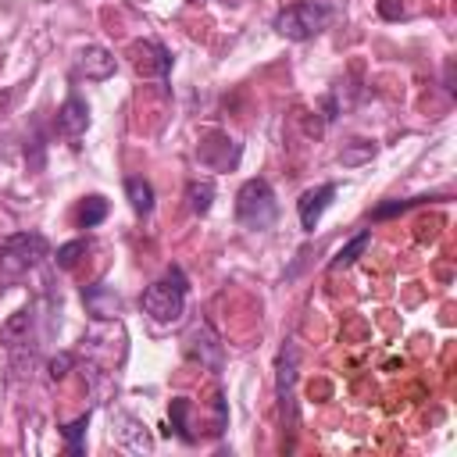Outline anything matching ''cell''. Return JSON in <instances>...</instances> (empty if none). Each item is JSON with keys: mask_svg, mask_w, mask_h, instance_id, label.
<instances>
[{"mask_svg": "<svg viewBox=\"0 0 457 457\" xmlns=\"http://www.w3.org/2000/svg\"><path fill=\"white\" fill-rule=\"evenodd\" d=\"M186 293H189V282H186L182 268L171 264L157 282H150V286L143 289L139 307H143V314L154 318L157 325H171V321H179L182 311H186Z\"/></svg>", "mask_w": 457, "mask_h": 457, "instance_id": "6da1fadb", "label": "cell"}, {"mask_svg": "<svg viewBox=\"0 0 457 457\" xmlns=\"http://www.w3.org/2000/svg\"><path fill=\"white\" fill-rule=\"evenodd\" d=\"M278 218V204H275V193L264 179H246L236 193V221L250 232H264L271 228Z\"/></svg>", "mask_w": 457, "mask_h": 457, "instance_id": "7a4b0ae2", "label": "cell"}, {"mask_svg": "<svg viewBox=\"0 0 457 457\" xmlns=\"http://www.w3.org/2000/svg\"><path fill=\"white\" fill-rule=\"evenodd\" d=\"M332 11L318 0H300V4H289L275 14V32L293 39V43H303V39H314L325 25H328Z\"/></svg>", "mask_w": 457, "mask_h": 457, "instance_id": "3957f363", "label": "cell"}, {"mask_svg": "<svg viewBox=\"0 0 457 457\" xmlns=\"http://www.w3.org/2000/svg\"><path fill=\"white\" fill-rule=\"evenodd\" d=\"M82 353L100 368L121 364L125 361V328L118 325V318H96V325L82 336Z\"/></svg>", "mask_w": 457, "mask_h": 457, "instance_id": "277c9868", "label": "cell"}, {"mask_svg": "<svg viewBox=\"0 0 457 457\" xmlns=\"http://www.w3.org/2000/svg\"><path fill=\"white\" fill-rule=\"evenodd\" d=\"M50 253L46 239L39 232H14L0 243V271L4 275H25Z\"/></svg>", "mask_w": 457, "mask_h": 457, "instance_id": "5b68a950", "label": "cell"}, {"mask_svg": "<svg viewBox=\"0 0 457 457\" xmlns=\"http://www.w3.org/2000/svg\"><path fill=\"white\" fill-rule=\"evenodd\" d=\"M293 386H296V346L286 343L278 350V364H275V396H278V414H282V428H296V403H293Z\"/></svg>", "mask_w": 457, "mask_h": 457, "instance_id": "8992f818", "label": "cell"}, {"mask_svg": "<svg viewBox=\"0 0 457 457\" xmlns=\"http://www.w3.org/2000/svg\"><path fill=\"white\" fill-rule=\"evenodd\" d=\"M239 154H243V146H239L228 132H221V129H207V132L200 136V146H196V161H200L204 168H211V171H228V168H236V164H239Z\"/></svg>", "mask_w": 457, "mask_h": 457, "instance_id": "52a82bcc", "label": "cell"}, {"mask_svg": "<svg viewBox=\"0 0 457 457\" xmlns=\"http://www.w3.org/2000/svg\"><path fill=\"white\" fill-rule=\"evenodd\" d=\"M186 357L196 361L200 368H211V371H221V361H225V350H221V339L211 325H193L189 336H186Z\"/></svg>", "mask_w": 457, "mask_h": 457, "instance_id": "ba28073f", "label": "cell"}, {"mask_svg": "<svg viewBox=\"0 0 457 457\" xmlns=\"http://www.w3.org/2000/svg\"><path fill=\"white\" fill-rule=\"evenodd\" d=\"M129 57H132V68L136 75L143 79H164L171 71V54L157 43V39H139L129 46Z\"/></svg>", "mask_w": 457, "mask_h": 457, "instance_id": "9c48e42d", "label": "cell"}, {"mask_svg": "<svg viewBox=\"0 0 457 457\" xmlns=\"http://www.w3.org/2000/svg\"><path fill=\"white\" fill-rule=\"evenodd\" d=\"M332 196H336V182H321V186H314V189H307V193L300 196L296 214H300V228H303V232H314V228H318V221H321L325 207L332 204Z\"/></svg>", "mask_w": 457, "mask_h": 457, "instance_id": "30bf717a", "label": "cell"}, {"mask_svg": "<svg viewBox=\"0 0 457 457\" xmlns=\"http://www.w3.org/2000/svg\"><path fill=\"white\" fill-rule=\"evenodd\" d=\"M75 68H79V75H86V79H93V82H104V79H111V75H114L118 61H114V54H111V50H104V46L89 43V46H82V50H79Z\"/></svg>", "mask_w": 457, "mask_h": 457, "instance_id": "8fae6325", "label": "cell"}, {"mask_svg": "<svg viewBox=\"0 0 457 457\" xmlns=\"http://www.w3.org/2000/svg\"><path fill=\"white\" fill-rule=\"evenodd\" d=\"M86 125H89V104H86L79 93H71V96L57 107V132L68 136V139H79V136L86 132Z\"/></svg>", "mask_w": 457, "mask_h": 457, "instance_id": "7c38bea8", "label": "cell"}, {"mask_svg": "<svg viewBox=\"0 0 457 457\" xmlns=\"http://www.w3.org/2000/svg\"><path fill=\"white\" fill-rule=\"evenodd\" d=\"M82 303H86V311H89L93 318H118V314H121V296H118L111 286H104V282L86 286V289H82Z\"/></svg>", "mask_w": 457, "mask_h": 457, "instance_id": "4fadbf2b", "label": "cell"}, {"mask_svg": "<svg viewBox=\"0 0 457 457\" xmlns=\"http://www.w3.org/2000/svg\"><path fill=\"white\" fill-rule=\"evenodd\" d=\"M114 425H121V428H114V439L121 443V446H129V450H139V453H146L154 443H150V436H146V428L136 421V418H129V414H118L114 418Z\"/></svg>", "mask_w": 457, "mask_h": 457, "instance_id": "5bb4252c", "label": "cell"}, {"mask_svg": "<svg viewBox=\"0 0 457 457\" xmlns=\"http://www.w3.org/2000/svg\"><path fill=\"white\" fill-rule=\"evenodd\" d=\"M125 196H129L136 214H150L154 211V189H150V182L143 175H129L125 179Z\"/></svg>", "mask_w": 457, "mask_h": 457, "instance_id": "9a60e30c", "label": "cell"}, {"mask_svg": "<svg viewBox=\"0 0 457 457\" xmlns=\"http://www.w3.org/2000/svg\"><path fill=\"white\" fill-rule=\"evenodd\" d=\"M189 411H193V403H189L186 396H175V400L168 403L171 428H175V436H179L182 443H196V432H193V425H189Z\"/></svg>", "mask_w": 457, "mask_h": 457, "instance_id": "2e32d148", "label": "cell"}, {"mask_svg": "<svg viewBox=\"0 0 457 457\" xmlns=\"http://www.w3.org/2000/svg\"><path fill=\"white\" fill-rule=\"evenodd\" d=\"M211 204H214V182H211V179H193V182L186 186V207H189L193 214H207Z\"/></svg>", "mask_w": 457, "mask_h": 457, "instance_id": "e0dca14e", "label": "cell"}, {"mask_svg": "<svg viewBox=\"0 0 457 457\" xmlns=\"http://www.w3.org/2000/svg\"><path fill=\"white\" fill-rule=\"evenodd\" d=\"M32 321H36V314H32V307H25V311H18L4 328H0V336L7 339V346H29V332H32Z\"/></svg>", "mask_w": 457, "mask_h": 457, "instance_id": "ac0fdd59", "label": "cell"}, {"mask_svg": "<svg viewBox=\"0 0 457 457\" xmlns=\"http://www.w3.org/2000/svg\"><path fill=\"white\" fill-rule=\"evenodd\" d=\"M368 243H371V232H368V228H364V232H357V236H353V239H350L346 246H339V253H336V257L328 261V271L350 268V264H353V261H357V257H361V253L368 250Z\"/></svg>", "mask_w": 457, "mask_h": 457, "instance_id": "d6986e66", "label": "cell"}, {"mask_svg": "<svg viewBox=\"0 0 457 457\" xmlns=\"http://www.w3.org/2000/svg\"><path fill=\"white\" fill-rule=\"evenodd\" d=\"M104 218H107V200H104V196H86V200L79 204V211H75L79 228H96Z\"/></svg>", "mask_w": 457, "mask_h": 457, "instance_id": "ffe728a7", "label": "cell"}, {"mask_svg": "<svg viewBox=\"0 0 457 457\" xmlns=\"http://www.w3.org/2000/svg\"><path fill=\"white\" fill-rule=\"evenodd\" d=\"M86 428H89V411H86V414H79L71 425H61V436H64V443H68V453H82Z\"/></svg>", "mask_w": 457, "mask_h": 457, "instance_id": "44dd1931", "label": "cell"}, {"mask_svg": "<svg viewBox=\"0 0 457 457\" xmlns=\"http://www.w3.org/2000/svg\"><path fill=\"white\" fill-rule=\"evenodd\" d=\"M375 157V143H368V139H353L343 154H339V161L346 164V168H357V164H364V161H371Z\"/></svg>", "mask_w": 457, "mask_h": 457, "instance_id": "7402d4cb", "label": "cell"}, {"mask_svg": "<svg viewBox=\"0 0 457 457\" xmlns=\"http://www.w3.org/2000/svg\"><path fill=\"white\" fill-rule=\"evenodd\" d=\"M428 196H411V200H389V204H378L375 211H371V218H393V214H403V211H411V207H418V204H425Z\"/></svg>", "mask_w": 457, "mask_h": 457, "instance_id": "603a6c76", "label": "cell"}, {"mask_svg": "<svg viewBox=\"0 0 457 457\" xmlns=\"http://www.w3.org/2000/svg\"><path fill=\"white\" fill-rule=\"evenodd\" d=\"M86 246H89L86 239H71V243L57 246V257H54V261H57V268H64V271H68V268H75V261L86 253Z\"/></svg>", "mask_w": 457, "mask_h": 457, "instance_id": "cb8c5ba5", "label": "cell"}, {"mask_svg": "<svg viewBox=\"0 0 457 457\" xmlns=\"http://www.w3.org/2000/svg\"><path fill=\"white\" fill-rule=\"evenodd\" d=\"M71 368H75V353H57V357H50V364H46V371H50L54 382L64 378Z\"/></svg>", "mask_w": 457, "mask_h": 457, "instance_id": "d4e9b609", "label": "cell"}, {"mask_svg": "<svg viewBox=\"0 0 457 457\" xmlns=\"http://www.w3.org/2000/svg\"><path fill=\"white\" fill-rule=\"evenodd\" d=\"M378 14H382L386 21H396V18L403 14V4H400V0H378Z\"/></svg>", "mask_w": 457, "mask_h": 457, "instance_id": "484cf974", "label": "cell"}]
</instances>
